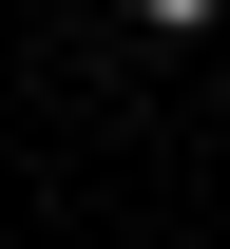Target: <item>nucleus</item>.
Here are the masks:
<instances>
[{
    "instance_id": "obj_1",
    "label": "nucleus",
    "mask_w": 230,
    "mask_h": 249,
    "mask_svg": "<svg viewBox=\"0 0 230 249\" xmlns=\"http://www.w3.org/2000/svg\"><path fill=\"white\" fill-rule=\"evenodd\" d=\"M134 19H173V38H192V19H211V0H134Z\"/></svg>"
}]
</instances>
